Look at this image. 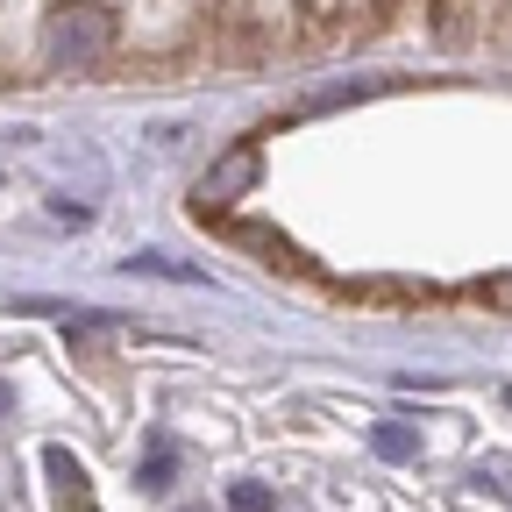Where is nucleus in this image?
<instances>
[{
    "instance_id": "1",
    "label": "nucleus",
    "mask_w": 512,
    "mask_h": 512,
    "mask_svg": "<svg viewBox=\"0 0 512 512\" xmlns=\"http://www.w3.org/2000/svg\"><path fill=\"white\" fill-rule=\"evenodd\" d=\"M43 50L57 72H93V64L114 50V22L93 8V0H79V8H57L50 29H43Z\"/></svg>"
},
{
    "instance_id": "6",
    "label": "nucleus",
    "mask_w": 512,
    "mask_h": 512,
    "mask_svg": "<svg viewBox=\"0 0 512 512\" xmlns=\"http://www.w3.org/2000/svg\"><path fill=\"white\" fill-rule=\"evenodd\" d=\"M164 477H171V456H164V448H157V456H150V470H143V484H150V491H157V484H164Z\"/></svg>"
},
{
    "instance_id": "7",
    "label": "nucleus",
    "mask_w": 512,
    "mask_h": 512,
    "mask_svg": "<svg viewBox=\"0 0 512 512\" xmlns=\"http://www.w3.org/2000/svg\"><path fill=\"white\" fill-rule=\"evenodd\" d=\"M0 413H8V384H0Z\"/></svg>"
},
{
    "instance_id": "3",
    "label": "nucleus",
    "mask_w": 512,
    "mask_h": 512,
    "mask_svg": "<svg viewBox=\"0 0 512 512\" xmlns=\"http://www.w3.org/2000/svg\"><path fill=\"white\" fill-rule=\"evenodd\" d=\"M43 470H50V484H57V505H64V512L86 505V470H79L72 448H43Z\"/></svg>"
},
{
    "instance_id": "4",
    "label": "nucleus",
    "mask_w": 512,
    "mask_h": 512,
    "mask_svg": "<svg viewBox=\"0 0 512 512\" xmlns=\"http://www.w3.org/2000/svg\"><path fill=\"white\" fill-rule=\"evenodd\" d=\"M370 448H377L384 463H413V448H420V441H413L406 427H392V420H384V427H370Z\"/></svg>"
},
{
    "instance_id": "5",
    "label": "nucleus",
    "mask_w": 512,
    "mask_h": 512,
    "mask_svg": "<svg viewBox=\"0 0 512 512\" xmlns=\"http://www.w3.org/2000/svg\"><path fill=\"white\" fill-rule=\"evenodd\" d=\"M228 512H271V484H235L228 491Z\"/></svg>"
},
{
    "instance_id": "2",
    "label": "nucleus",
    "mask_w": 512,
    "mask_h": 512,
    "mask_svg": "<svg viewBox=\"0 0 512 512\" xmlns=\"http://www.w3.org/2000/svg\"><path fill=\"white\" fill-rule=\"evenodd\" d=\"M256 171H264V157H256L249 143H242V150H228V157H221V164H214V171L200 178V207H207V214H221L228 200H249Z\"/></svg>"
}]
</instances>
